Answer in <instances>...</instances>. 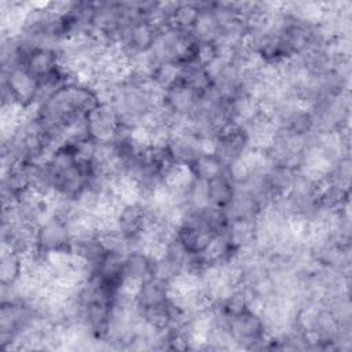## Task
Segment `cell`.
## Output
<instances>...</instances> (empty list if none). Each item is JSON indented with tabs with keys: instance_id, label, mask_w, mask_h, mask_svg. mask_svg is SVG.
I'll use <instances>...</instances> for the list:
<instances>
[{
	"instance_id": "obj_1",
	"label": "cell",
	"mask_w": 352,
	"mask_h": 352,
	"mask_svg": "<svg viewBox=\"0 0 352 352\" xmlns=\"http://www.w3.org/2000/svg\"><path fill=\"white\" fill-rule=\"evenodd\" d=\"M72 232L67 220L52 212L34 230V253L45 256L50 252L72 249Z\"/></svg>"
},
{
	"instance_id": "obj_2",
	"label": "cell",
	"mask_w": 352,
	"mask_h": 352,
	"mask_svg": "<svg viewBox=\"0 0 352 352\" xmlns=\"http://www.w3.org/2000/svg\"><path fill=\"white\" fill-rule=\"evenodd\" d=\"M1 88L8 89L14 102L21 107H34L38 81L30 74L25 65L1 70Z\"/></svg>"
},
{
	"instance_id": "obj_3",
	"label": "cell",
	"mask_w": 352,
	"mask_h": 352,
	"mask_svg": "<svg viewBox=\"0 0 352 352\" xmlns=\"http://www.w3.org/2000/svg\"><path fill=\"white\" fill-rule=\"evenodd\" d=\"M147 223V208L144 202L121 204L114 216V226L117 231L129 241L142 238Z\"/></svg>"
},
{
	"instance_id": "obj_4",
	"label": "cell",
	"mask_w": 352,
	"mask_h": 352,
	"mask_svg": "<svg viewBox=\"0 0 352 352\" xmlns=\"http://www.w3.org/2000/svg\"><path fill=\"white\" fill-rule=\"evenodd\" d=\"M120 120L107 102H100L87 116L88 136L98 143H110L117 132Z\"/></svg>"
},
{
	"instance_id": "obj_5",
	"label": "cell",
	"mask_w": 352,
	"mask_h": 352,
	"mask_svg": "<svg viewBox=\"0 0 352 352\" xmlns=\"http://www.w3.org/2000/svg\"><path fill=\"white\" fill-rule=\"evenodd\" d=\"M158 34V28L147 21L139 19L131 23L122 33L120 47H122L128 55L136 52H148Z\"/></svg>"
},
{
	"instance_id": "obj_6",
	"label": "cell",
	"mask_w": 352,
	"mask_h": 352,
	"mask_svg": "<svg viewBox=\"0 0 352 352\" xmlns=\"http://www.w3.org/2000/svg\"><path fill=\"white\" fill-rule=\"evenodd\" d=\"M263 210H264V206L261 201L239 186H235L232 198L224 208L228 221H235V220L257 221Z\"/></svg>"
},
{
	"instance_id": "obj_7",
	"label": "cell",
	"mask_w": 352,
	"mask_h": 352,
	"mask_svg": "<svg viewBox=\"0 0 352 352\" xmlns=\"http://www.w3.org/2000/svg\"><path fill=\"white\" fill-rule=\"evenodd\" d=\"M199 96L183 82L177 81L164 89L161 103L173 114L187 118L194 110Z\"/></svg>"
},
{
	"instance_id": "obj_8",
	"label": "cell",
	"mask_w": 352,
	"mask_h": 352,
	"mask_svg": "<svg viewBox=\"0 0 352 352\" xmlns=\"http://www.w3.org/2000/svg\"><path fill=\"white\" fill-rule=\"evenodd\" d=\"M25 67L37 81H43L62 70L60 54L50 48H37L28 56Z\"/></svg>"
},
{
	"instance_id": "obj_9",
	"label": "cell",
	"mask_w": 352,
	"mask_h": 352,
	"mask_svg": "<svg viewBox=\"0 0 352 352\" xmlns=\"http://www.w3.org/2000/svg\"><path fill=\"white\" fill-rule=\"evenodd\" d=\"M263 175L267 194L272 202L274 199L286 197L290 192L297 176V170L290 166L271 164Z\"/></svg>"
},
{
	"instance_id": "obj_10",
	"label": "cell",
	"mask_w": 352,
	"mask_h": 352,
	"mask_svg": "<svg viewBox=\"0 0 352 352\" xmlns=\"http://www.w3.org/2000/svg\"><path fill=\"white\" fill-rule=\"evenodd\" d=\"M169 300V285L150 276L143 280L135 294V305L138 311H147L161 307Z\"/></svg>"
},
{
	"instance_id": "obj_11",
	"label": "cell",
	"mask_w": 352,
	"mask_h": 352,
	"mask_svg": "<svg viewBox=\"0 0 352 352\" xmlns=\"http://www.w3.org/2000/svg\"><path fill=\"white\" fill-rule=\"evenodd\" d=\"M179 81L192 89L198 96L204 95L212 87V77L208 67L198 60L180 65Z\"/></svg>"
},
{
	"instance_id": "obj_12",
	"label": "cell",
	"mask_w": 352,
	"mask_h": 352,
	"mask_svg": "<svg viewBox=\"0 0 352 352\" xmlns=\"http://www.w3.org/2000/svg\"><path fill=\"white\" fill-rule=\"evenodd\" d=\"M153 274V256L146 250H132L124 258V278L142 283Z\"/></svg>"
},
{
	"instance_id": "obj_13",
	"label": "cell",
	"mask_w": 352,
	"mask_h": 352,
	"mask_svg": "<svg viewBox=\"0 0 352 352\" xmlns=\"http://www.w3.org/2000/svg\"><path fill=\"white\" fill-rule=\"evenodd\" d=\"M25 272L23 257L10 249H1L0 286H12L21 280Z\"/></svg>"
},
{
	"instance_id": "obj_14",
	"label": "cell",
	"mask_w": 352,
	"mask_h": 352,
	"mask_svg": "<svg viewBox=\"0 0 352 352\" xmlns=\"http://www.w3.org/2000/svg\"><path fill=\"white\" fill-rule=\"evenodd\" d=\"M235 190V184L227 173V168L217 176L208 180V194H209V205L217 208H226L231 201Z\"/></svg>"
},
{
	"instance_id": "obj_15",
	"label": "cell",
	"mask_w": 352,
	"mask_h": 352,
	"mask_svg": "<svg viewBox=\"0 0 352 352\" xmlns=\"http://www.w3.org/2000/svg\"><path fill=\"white\" fill-rule=\"evenodd\" d=\"M199 8L197 1H177L172 14L170 25L182 29L191 30L199 18Z\"/></svg>"
},
{
	"instance_id": "obj_16",
	"label": "cell",
	"mask_w": 352,
	"mask_h": 352,
	"mask_svg": "<svg viewBox=\"0 0 352 352\" xmlns=\"http://www.w3.org/2000/svg\"><path fill=\"white\" fill-rule=\"evenodd\" d=\"M226 166L213 154H202L191 165L194 176L204 180H210L212 177L220 175Z\"/></svg>"
}]
</instances>
